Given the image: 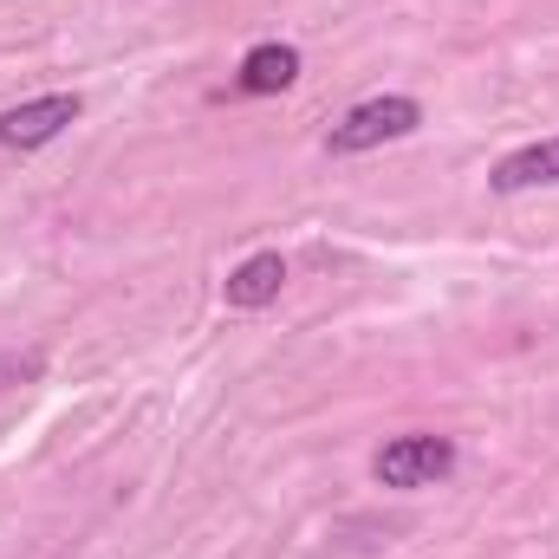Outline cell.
Listing matches in <instances>:
<instances>
[{"instance_id":"obj_3","label":"cell","mask_w":559,"mask_h":559,"mask_svg":"<svg viewBox=\"0 0 559 559\" xmlns=\"http://www.w3.org/2000/svg\"><path fill=\"white\" fill-rule=\"evenodd\" d=\"M79 111H85L79 92H46L33 105H13V111H0V143L7 150H39V143L59 138L66 124H79Z\"/></svg>"},{"instance_id":"obj_4","label":"cell","mask_w":559,"mask_h":559,"mask_svg":"<svg viewBox=\"0 0 559 559\" xmlns=\"http://www.w3.org/2000/svg\"><path fill=\"white\" fill-rule=\"evenodd\" d=\"M280 286H286V261L267 248V254H248L235 274L222 280V299H228L235 312H261V306L280 299Z\"/></svg>"},{"instance_id":"obj_1","label":"cell","mask_w":559,"mask_h":559,"mask_svg":"<svg viewBox=\"0 0 559 559\" xmlns=\"http://www.w3.org/2000/svg\"><path fill=\"white\" fill-rule=\"evenodd\" d=\"M423 124V105L417 98H365V105H352L332 131H325V150L332 156H365V150H378V143H397L411 138Z\"/></svg>"},{"instance_id":"obj_6","label":"cell","mask_w":559,"mask_h":559,"mask_svg":"<svg viewBox=\"0 0 559 559\" xmlns=\"http://www.w3.org/2000/svg\"><path fill=\"white\" fill-rule=\"evenodd\" d=\"M293 79H299V46H286V39H267L241 59V92L248 98H274Z\"/></svg>"},{"instance_id":"obj_5","label":"cell","mask_w":559,"mask_h":559,"mask_svg":"<svg viewBox=\"0 0 559 559\" xmlns=\"http://www.w3.org/2000/svg\"><path fill=\"white\" fill-rule=\"evenodd\" d=\"M488 182H495L501 195H521V189H559V138H547V143H527V150L501 156Z\"/></svg>"},{"instance_id":"obj_2","label":"cell","mask_w":559,"mask_h":559,"mask_svg":"<svg viewBox=\"0 0 559 559\" xmlns=\"http://www.w3.org/2000/svg\"><path fill=\"white\" fill-rule=\"evenodd\" d=\"M371 475L384 488H436L455 475V442L449 436H391L371 455Z\"/></svg>"}]
</instances>
